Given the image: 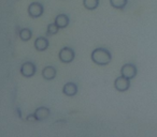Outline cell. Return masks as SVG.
Returning a JSON list of instances; mask_svg holds the SVG:
<instances>
[{"label": "cell", "instance_id": "cell-3", "mask_svg": "<svg viewBox=\"0 0 157 137\" xmlns=\"http://www.w3.org/2000/svg\"><path fill=\"white\" fill-rule=\"evenodd\" d=\"M138 69L133 63H126L121 67V75L128 79H132L137 76Z\"/></svg>", "mask_w": 157, "mask_h": 137}, {"label": "cell", "instance_id": "cell-2", "mask_svg": "<svg viewBox=\"0 0 157 137\" xmlns=\"http://www.w3.org/2000/svg\"><path fill=\"white\" fill-rule=\"evenodd\" d=\"M58 57H59V60L63 63H70L73 61L74 57H75V52H74V50L71 47L66 46V47H63L60 49Z\"/></svg>", "mask_w": 157, "mask_h": 137}, {"label": "cell", "instance_id": "cell-8", "mask_svg": "<svg viewBox=\"0 0 157 137\" xmlns=\"http://www.w3.org/2000/svg\"><path fill=\"white\" fill-rule=\"evenodd\" d=\"M50 114H51L50 108H48V107H45V106H41L36 109L33 115H35L37 121H42V120H45L46 118L50 116Z\"/></svg>", "mask_w": 157, "mask_h": 137}, {"label": "cell", "instance_id": "cell-7", "mask_svg": "<svg viewBox=\"0 0 157 137\" xmlns=\"http://www.w3.org/2000/svg\"><path fill=\"white\" fill-rule=\"evenodd\" d=\"M78 91V85L75 83H72V81H69V83L65 84V86L63 87V93L67 96H74Z\"/></svg>", "mask_w": 157, "mask_h": 137}, {"label": "cell", "instance_id": "cell-15", "mask_svg": "<svg viewBox=\"0 0 157 137\" xmlns=\"http://www.w3.org/2000/svg\"><path fill=\"white\" fill-rule=\"evenodd\" d=\"M59 27L57 26L56 24H55V22L53 23V24H50L48 26V29H46V34L48 35H54V34H56L57 32H58V30H59Z\"/></svg>", "mask_w": 157, "mask_h": 137}, {"label": "cell", "instance_id": "cell-11", "mask_svg": "<svg viewBox=\"0 0 157 137\" xmlns=\"http://www.w3.org/2000/svg\"><path fill=\"white\" fill-rule=\"evenodd\" d=\"M69 23H70V18L67 14H59V15H57L56 18H55V24L60 29H63V28H66V27H68L69 26Z\"/></svg>", "mask_w": 157, "mask_h": 137}, {"label": "cell", "instance_id": "cell-13", "mask_svg": "<svg viewBox=\"0 0 157 137\" xmlns=\"http://www.w3.org/2000/svg\"><path fill=\"white\" fill-rule=\"evenodd\" d=\"M128 3V0H110V5L117 10H124Z\"/></svg>", "mask_w": 157, "mask_h": 137}, {"label": "cell", "instance_id": "cell-4", "mask_svg": "<svg viewBox=\"0 0 157 137\" xmlns=\"http://www.w3.org/2000/svg\"><path fill=\"white\" fill-rule=\"evenodd\" d=\"M27 12H28V15L33 18H38L40 16H42L44 12V8L43 5L40 2H33L28 5V9H27Z\"/></svg>", "mask_w": 157, "mask_h": 137}, {"label": "cell", "instance_id": "cell-12", "mask_svg": "<svg viewBox=\"0 0 157 137\" xmlns=\"http://www.w3.org/2000/svg\"><path fill=\"white\" fill-rule=\"evenodd\" d=\"M18 37L23 42H27L33 38V32L29 28H23L18 32Z\"/></svg>", "mask_w": 157, "mask_h": 137}, {"label": "cell", "instance_id": "cell-6", "mask_svg": "<svg viewBox=\"0 0 157 137\" xmlns=\"http://www.w3.org/2000/svg\"><path fill=\"white\" fill-rule=\"evenodd\" d=\"M129 87H130V79L126 78V77H124L123 75H121L120 77H117V78L114 81V88H115L117 91L125 92L129 89Z\"/></svg>", "mask_w": 157, "mask_h": 137}, {"label": "cell", "instance_id": "cell-1", "mask_svg": "<svg viewBox=\"0 0 157 137\" xmlns=\"http://www.w3.org/2000/svg\"><path fill=\"white\" fill-rule=\"evenodd\" d=\"M90 58H92L94 63H96L97 65H101V67H102V65H107L111 62L112 55L107 48L98 47V48H95L92 52Z\"/></svg>", "mask_w": 157, "mask_h": 137}, {"label": "cell", "instance_id": "cell-10", "mask_svg": "<svg viewBox=\"0 0 157 137\" xmlns=\"http://www.w3.org/2000/svg\"><path fill=\"white\" fill-rule=\"evenodd\" d=\"M42 76L46 81H52L56 77V69L52 65H48L42 70Z\"/></svg>", "mask_w": 157, "mask_h": 137}, {"label": "cell", "instance_id": "cell-5", "mask_svg": "<svg viewBox=\"0 0 157 137\" xmlns=\"http://www.w3.org/2000/svg\"><path fill=\"white\" fill-rule=\"evenodd\" d=\"M37 72V67L31 61L24 62L21 67V74L24 77H33Z\"/></svg>", "mask_w": 157, "mask_h": 137}, {"label": "cell", "instance_id": "cell-9", "mask_svg": "<svg viewBox=\"0 0 157 137\" xmlns=\"http://www.w3.org/2000/svg\"><path fill=\"white\" fill-rule=\"evenodd\" d=\"M48 45H50V42H48V40L45 37H39L35 41V48L38 52H44V50H46Z\"/></svg>", "mask_w": 157, "mask_h": 137}, {"label": "cell", "instance_id": "cell-16", "mask_svg": "<svg viewBox=\"0 0 157 137\" xmlns=\"http://www.w3.org/2000/svg\"><path fill=\"white\" fill-rule=\"evenodd\" d=\"M26 120H27V121H37V119H36V117H35V115H33V114L27 116Z\"/></svg>", "mask_w": 157, "mask_h": 137}, {"label": "cell", "instance_id": "cell-14", "mask_svg": "<svg viewBox=\"0 0 157 137\" xmlns=\"http://www.w3.org/2000/svg\"><path fill=\"white\" fill-rule=\"evenodd\" d=\"M83 5L85 9L92 11V10H95L98 8L99 0H83Z\"/></svg>", "mask_w": 157, "mask_h": 137}]
</instances>
